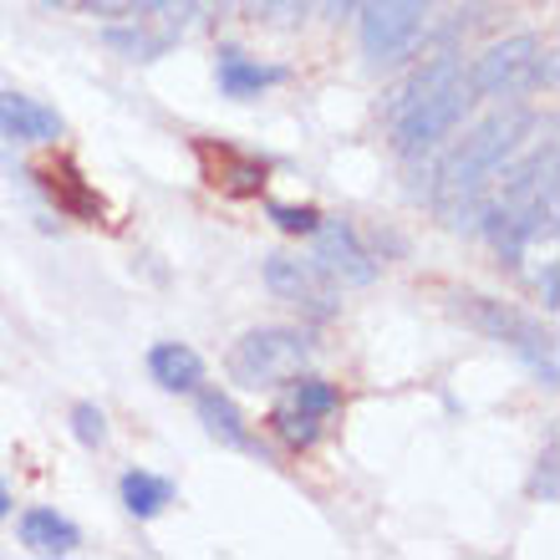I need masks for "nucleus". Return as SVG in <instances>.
<instances>
[{"label": "nucleus", "mask_w": 560, "mask_h": 560, "mask_svg": "<svg viewBox=\"0 0 560 560\" xmlns=\"http://www.w3.org/2000/svg\"><path fill=\"white\" fill-rule=\"evenodd\" d=\"M530 128H535V113H530V107H520V103L500 107V113H489V118L479 122V128H474V133L439 163L433 189H428V205L439 209L454 230L479 235L489 189H494L500 168L515 159V148L525 143V133H530Z\"/></svg>", "instance_id": "nucleus-1"}, {"label": "nucleus", "mask_w": 560, "mask_h": 560, "mask_svg": "<svg viewBox=\"0 0 560 560\" xmlns=\"http://www.w3.org/2000/svg\"><path fill=\"white\" fill-rule=\"evenodd\" d=\"M500 189H489L485 220L479 235L500 250L504 266H520V255L530 250L535 240L556 235V194H560V153L556 143H540L530 159L500 168Z\"/></svg>", "instance_id": "nucleus-2"}, {"label": "nucleus", "mask_w": 560, "mask_h": 560, "mask_svg": "<svg viewBox=\"0 0 560 560\" xmlns=\"http://www.w3.org/2000/svg\"><path fill=\"white\" fill-rule=\"evenodd\" d=\"M474 103L469 72L454 57H433L402 82L398 103H393V148L402 159H423L443 138L454 133Z\"/></svg>", "instance_id": "nucleus-3"}, {"label": "nucleus", "mask_w": 560, "mask_h": 560, "mask_svg": "<svg viewBox=\"0 0 560 560\" xmlns=\"http://www.w3.org/2000/svg\"><path fill=\"white\" fill-rule=\"evenodd\" d=\"M316 341L295 326H255L230 347V383L250 387V393H270V387L295 383L311 368Z\"/></svg>", "instance_id": "nucleus-4"}, {"label": "nucleus", "mask_w": 560, "mask_h": 560, "mask_svg": "<svg viewBox=\"0 0 560 560\" xmlns=\"http://www.w3.org/2000/svg\"><path fill=\"white\" fill-rule=\"evenodd\" d=\"M474 97H520L535 88H556V51L535 36H504L474 61Z\"/></svg>", "instance_id": "nucleus-5"}, {"label": "nucleus", "mask_w": 560, "mask_h": 560, "mask_svg": "<svg viewBox=\"0 0 560 560\" xmlns=\"http://www.w3.org/2000/svg\"><path fill=\"white\" fill-rule=\"evenodd\" d=\"M458 316H464L474 331H485L489 341L520 352L546 377V387H556V337H550L540 322H530L525 311H515L510 301H494V295H458Z\"/></svg>", "instance_id": "nucleus-6"}, {"label": "nucleus", "mask_w": 560, "mask_h": 560, "mask_svg": "<svg viewBox=\"0 0 560 560\" xmlns=\"http://www.w3.org/2000/svg\"><path fill=\"white\" fill-rule=\"evenodd\" d=\"M362 5V21H357V36H362V51L372 61H398L408 57V46L418 42L433 0H357Z\"/></svg>", "instance_id": "nucleus-7"}, {"label": "nucleus", "mask_w": 560, "mask_h": 560, "mask_svg": "<svg viewBox=\"0 0 560 560\" xmlns=\"http://www.w3.org/2000/svg\"><path fill=\"white\" fill-rule=\"evenodd\" d=\"M311 240H316V250H311V266L322 270L331 285H372L377 280V260H372V250L362 245V235H357L347 220H326L311 230Z\"/></svg>", "instance_id": "nucleus-8"}, {"label": "nucleus", "mask_w": 560, "mask_h": 560, "mask_svg": "<svg viewBox=\"0 0 560 560\" xmlns=\"http://www.w3.org/2000/svg\"><path fill=\"white\" fill-rule=\"evenodd\" d=\"M266 285L280 301L301 306L306 316H331V311H337L331 280L311 266V260H295V255H266Z\"/></svg>", "instance_id": "nucleus-9"}, {"label": "nucleus", "mask_w": 560, "mask_h": 560, "mask_svg": "<svg viewBox=\"0 0 560 560\" xmlns=\"http://www.w3.org/2000/svg\"><path fill=\"white\" fill-rule=\"evenodd\" d=\"M36 184H42L46 199H51V205H57L67 220H82V224H97V220H103V194H97L88 178L77 174L72 159L42 163V168H36Z\"/></svg>", "instance_id": "nucleus-10"}, {"label": "nucleus", "mask_w": 560, "mask_h": 560, "mask_svg": "<svg viewBox=\"0 0 560 560\" xmlns=\"http://www.w3.org/2000/svg\"><path fill=\"white\" fill-rule=\"evenodd\" d=\"M194 153L205 163V178L214 189L230 194V199H255V194H266V163L260 159L235 153V148H224V143H199Z\"/></svg>", "instance_id": "nucleus-11"}, {"label": "nucleus", "mask_w": 560, "mask_h": 560, "mask_svg": "<svg viewBox=\"0 0 560 560\" xmlns=\"http://www.w3.org/2000/svg\"><path fill=\"white\" fill-rule=\"evenodd\" d=\"M0 138H11L21 148L36 143H57L61 138V118L51 107H42L26 92H0Z\"/></svg>", "instance_id": "nucleus-12"}, {"label": "nucleus", "mask_w": 560, "mask_h": 560, "mask_svg": "<svg viewBox=\"0 0 560 560\" xmlns=\"http://www.w3.org/2000/svg\"><path fill=\"white\" fill-rule=\"evenodd\" d=\"M214 77H220V92H224V97H235V103H250V97H260V92L280 88V82H291V72H285V67H266V61L245 57L240 46H220Z\"/></svg>", "instance_id": "nucleus-13"}, {"label": "nucleus", "mask_w": 560, "mask_h": 560, "mask_svg": "<svg viewBox=\"0 0 560 560\" xmlns=\"http://www.w3.org/2000/svg\"><path fill=\"white\" fill-rule=\"evenodd\" d=\"M194 413H199V423H205V433L214 443L260 454V443L250 439V423H245V413L235 408V398H230V393H220V387H205V393H199V402H194Z\"/></svg>", "instance_id": "nucleus-14"}, {"label": "nucleus", "mask_w": 560, "mask_h": 560, "mask_svg": "<svg viewBox=\"0 0 560 560\" xmlns=\"http://www.w3.org/2000/svg\"><path fill=\"white\" fill-rule=\"evenodd\" d=\"M21 546H26L31 556H72V550L82 546V530H77L67 515L36 504V510L21 515Z\"/></svg>", "instance_id": "nucleus-15"}, {"label": "nucleus", "mask_w": 560, "mask_h": 560, "mask_svg": "<svg viewBox=\"0 0 560 560\" xmlns=\"http://www.w3.org/2000/svg\"><path fill=\"white\" fill-rule=\"evenodd\" d=\"M148 377L163 387V393H194L205 383V357L184 347V341H159L148 352Z\"/></svg>", "instance_id": "nucleus-16"}, {"label": "nucleus", "mask_w": 560, "mask_h": 560, "mask_svg": "<svg viewBox=\"0 0 560 560\" xmlns=\"http://www.w3.org/2000/svg\"><path fill=\"white\" fill-rule=\"evenodd\" d=\"M118 494H122V510H128L133 520H153L174 504V479L148 474V469H128L122 474V485H118Z\"/></svg>", "instance_id": "nucleus-17"}, {"label": "nucleus", "mask_w": 560, "mask_h": 560, "mask_svg": "<svg viewBox=\"0 0 560 560\" xmlns=\"http://www.w3.org/2000/svg\"><path fill=\"white\" fill-rule=\"evenodd\" d=\"M266 423H270V433H276L285 448H295V454H301V448H316V439H322V418L301 413L295 402H276Z\"/></svg>", "instance_id": "nucleus-18"}, {"label": "nucleus", "mask_w": 560, "mask_h": 560, "mask_svg": "<svg viewBox=\"0 0 560 560\" xmlns=\"http://www.w3.org/2000/svg\"><path fill=\"white\" fill-rule=\"evenodd\" d=\"M291 393H285V402H295L301 413H311V418H331V413H341V387L337 383H326V377H295V383H285Z\"/></svg>", "instance_id": "nucleus-19"}, {"label": "nucleus", "mask_w": 560, "mask_h": 560, "mask_svg": "<svg viewBox=\"0 0 560 560\" xmlns=\"http://www.w3.org/2000/svg\"><path fill=\"white\" fill-rule=\"evenodd\" d=\"M266 214L280 235H311L322 224V209L316 205H266Z\"/></svg>", "instance_id": "nucleus-20"}, {"label": "nucleus", "mask_w": 560, "mask_h": 560, "mask_svg": "<svg viewBox=\"0 0 560 560\" xmlns=\"http://www.w3.org/2000/svg\"><path fill=\"white\" fill-rule=\"evenodd\" d=\"M72 433H77V443L97 448V443L107 439V418H103V408H97V402H77V408H72Z\"/></svg>", "instance_id": "nucleus-21"}, {"label": "nucleus", "mask_w": 560, "mask_h": 560, "mask_svg": "<svg viewBox=\"0 0 560 560\" xmlns=\"http://www.w3.org/2000/svg\"><path fill=\"white\" fill-rule=\"evenodd\" d=\"M556 458H560V448L556 443H550L546 448V458H540V474H535V494H540V500H556Z\"/></svg>", "instance_id": "nucleus-22"}, {"label": "nucleus", "mask_w": 560, "mask_h": 560, "mask_svg": "<svg viewBox=\"0 0 560 560\" xmlns=\"http://www.w3.org/2000/svg\"><path fill=\"white\" fill-rule=\"evenodd\" d=\"M88 15H133L143 11V0H77Z\"/></svg>", "instance_id": "nucleus-23"}, {"label": "nucleus", "mask_w": 560, "mask_h": 560, "mask_svg": "<svg viewBox=\"0 0 560 560\" xmlns=\"http://www.w3.org/2000/svg\"><path fill=\"white\" fill-rule=\"evenodd\" d=\"M266 11L276 15L280 26H295V21H306L311 11V0H266Z\"/></svg>", "instance_id": "nucleus-24"}, {"label": "nucleus", "mask_w": 560, "mask_h": 560, "mask_svg": "<svg viewBox=\"0 0 560 560\" xmlns=\"http://www.w3.org/2000/svg\"><path fill=\"white\" fill-rule=\"evenodd\" d=\"M540 295H546V311H560V270L556 266L540 270Z\"/></svg>", "instance_id": "nucleus-25"}, {"label": "nucleus", "mask_w": 560, "mask_h": 560, "mask_svg": "<svg viewBox=\"0 0 560 560\" xmlns=\"http://www.w3.org/2000/svg\"><path fill=\"white\" fill-rule=\"evenodd\" d=\"M11 515V489H5V479H0V520Z\"/></svg>", "instance_id": "nucleus-26"}, {"label": "nucleus", "mask_w": 560, "mask_h": 560, "mask_svg": "<svg viewBox=\"0 0 560 560\" xmlns=\"http://www.w3.org/2000/svg\"><path fill=\"white\" fill-rule=\"evenodd\" d=\"M42 5H61V0H42Z\"/></svg>", "instance_id": "nucleus-27"}]
</instances>
